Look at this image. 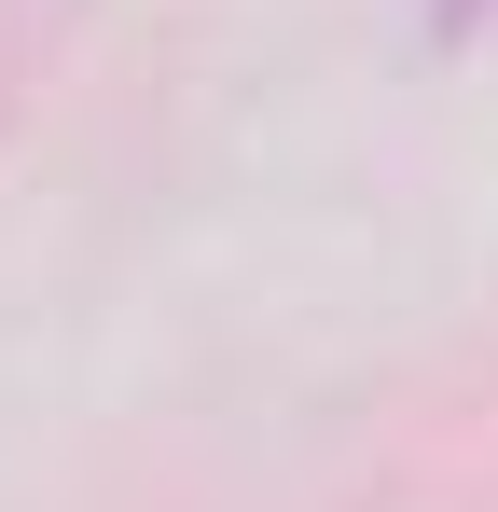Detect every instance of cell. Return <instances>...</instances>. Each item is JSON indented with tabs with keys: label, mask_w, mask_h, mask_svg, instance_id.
I'll return each mask as SVG.
<instances>
[{
	"label": "cell",
	"mask_w": 498,
	"mask_h": 512,
	"mask_svg": "<svg viewBox=\"0 0 498 512\" xmlns=\"http://www.w3.org/2000/svg\"><path fill=\"white\" fill-rule=\"evenodd\" d=\"M443 14H457V28H471V14H498V0H443Z\"/></svg>",
	"instance_id": "obj_1"
}]
</instances>
